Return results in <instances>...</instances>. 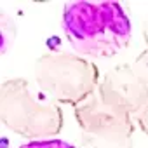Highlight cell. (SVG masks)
Segmentation results:
<instances>
[{
    "label": "cell",
    "instance_id": "8",
    "mask_svg": "<svg viewBox=\"0 0 148 148\" xmlns=\"http://www.w3.org/2000/svg\"><path fill=\"white\" fill-rule=\"evenodd\" d=\"M18 148H77L75 145H71L64 139H45V141H28L25 145H19Z\"/></svg>",
    "mask_w": 148,
    "mask_h": 148
},
{
    "label": "cell",
    "instance_id": "1",
    "mask_svg": "<svg viewBox=\"0 0 148 148\" xmlns=\"http://www.w3.org/2000/svg\"><path fill=\"white\" fill-rule=\"evenodd\" d=\"M61 25L73 51L87 59H110L132 38L129 14L119 2L64 4Z\"/></svg>",
    "mask_w": 148,
    "mask_h": 148
},
{
    "label": "cell",
    "instance_id": "7",
    "mask_svg": "<svg viewBox=\"0 0 148 148\" xmlns=\"http://www.w3.org/2000/svg\"><path fill=\"white\" fill-rule=\"evenodd\" d=\"M0 30H2V52H5L16 37V25L7 18L5 12H0Z\"/></svg>",
    "mask_w": 148,
    "mask_h": 148
},
{
    "label": "cell",
    "instance_id": "9",
    "mask_svg": "<svg viewBox=\"0 0 148 148\" xmlns=\"http://www.w3.org/2000/svg\"><path fill=\"white\" fill-rule=\"evenodd\" d=\"M143 38H145V44H146V47H148V16H146L145 21H143Z\"/></svg>",
    "mask_w": 148,
    "mask_h": 148
},
{
    "label": "cell",
    "instance_id": "6",
    "mask_svg": "<svg viewBox=\"0 0 148 148\" xmlns=\"http://www.w3.org/2000/svg\"><path fill=\"white\" fill-rule=\"evenodd\" d=\"M132 63H134L136 70L141 73V77L145 79V82L148 84V47H146L145 51H141V52L136 56V59H134ZM134 122L139 125V129H141L145 134H148V105H146V108H145L141 113H138V115L134 117Z\"/></svg>",
    "mask_w": 148,
    "mask_h": 148
},
{
    "label": "cell",
    "instance_id": "5",
    "mask_svg": "<svg viewBox=\"0 0 148 148\" xmlns=\"http://www.w3.org/2000/svg\"><path fill=\"white\" fill-rule=\"evenodd\" d=\"M96 94L106 106L132 117L141 113L148 105V84L134 63H122L106 71Z\"/></svg>",
    "mask_w": 148,
    "mask_h": 148
},
{
    "label": "cell",
    "instance_id": "4",
    "mask_svg": "<svg viewBox=\"0 0 148 148\" xmlns=\"http://www.w3.org/2000/svg\"><path fill=\"white\" fill-rule=\"evenodd\" d=\"M82 148H132L134 117L106 106L98 94L75 108Z\"/></svg>",
    "mask_w": 148,
    "mask_h": 148
},
{
    "label": "cell",
    "instance_id": "3",
    "mask_svg": "<svg viewBox=\"0 0 148 148\" xmlns=\"http://www.w3.org/2000/svg\"><path fill=\"white\" fill-rule=\"evenodd\" d=\"M33 77L37 87L58 105H79L91 99L99 87L98 66L68 51L45 52L35 59Z\"/></svg>",
    "mask_w": 148,
    "mask_h": 148
},
{
    "label": "cell",
    "instance_id": "2",
    "mask_svg": "<svg viewBox=\"0 0 148 148\" xmlns=\"http://www.w3.org/2000/svg\"><path fill=\"white\" fill-rule=\"evenodd\" d=\"M0 120L30 141L54 139L63 129L61 106L26 79H7L0 86Z\"/></svg>",
    "mask_w": 148,
    "mask_h": 148
}]
</instances>
